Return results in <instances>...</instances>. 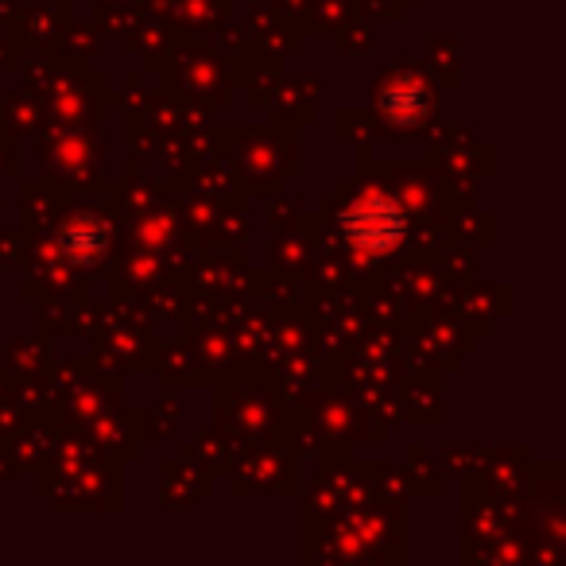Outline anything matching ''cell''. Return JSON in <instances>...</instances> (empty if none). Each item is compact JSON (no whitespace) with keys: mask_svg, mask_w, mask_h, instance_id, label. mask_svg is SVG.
Listing matches in <instances>:
<instances>
[{"mask_svg":"<svg viewBox=\"0 0 566 566\" xmlns=\"http://www.w3.org/2000/svg\"><path fill=\"white\" fill-rule=\"evenodd\" d=\"M346 237L365 252H388L400 244L403 218L388 198L369 195L361 202H354V210L346 213Z\"/></svg>","mask_w":566,"mask_h":566,"instance_id":"cell-1","label":"cell"}]
</instances>
